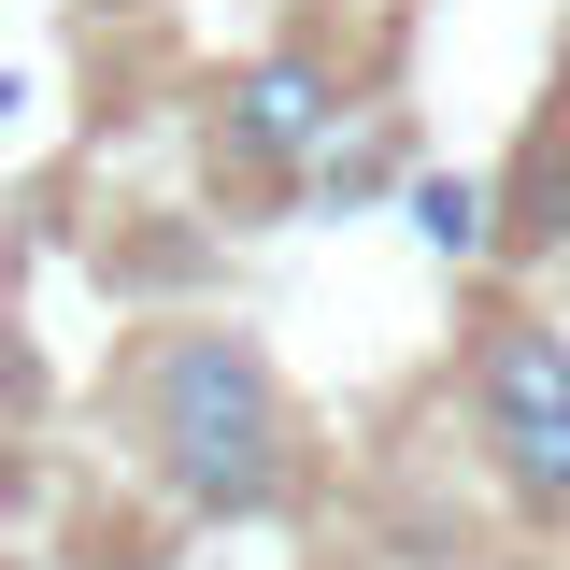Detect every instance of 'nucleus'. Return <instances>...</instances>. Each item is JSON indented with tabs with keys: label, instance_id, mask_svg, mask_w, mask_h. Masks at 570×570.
I'll list each match as a JSON object with an SVG mask.
<instances>
[{
	"label": "nucleus",
	"instance_id": "obj_1",
	"mask_svg": "<svg viewBox=\"0 0 570 570\" xmlns=\"http://www.w3.org/2000/svg\"><path fill=\"white\" fill-rule=\"evenodd\" d=\"M142 442L186 513H272L299 485V414L243 328H171L142 343Z\"/></svg>",
	"mask_w": 570,
	"mask_h": 570
},
{
	"label": "nucleus",
	"instance_id": "obj_2",
	"mask_svg": "<svg viewBox=\"0 0 570 570\" xmlns=\"http://www.w3.org/2000/svg\"><path fill=\"white\" fill-rule=\"evenodd\" d=\"M471 428H485L499 485L528 499L542 528H570V328L499 314L485 343H471Z\"/></svg>",
	"mask_w": 570,
	"mask_h": 570
},
{
	"label": "nucleus",
	"instance_id": "obj_3",
	"mask_svg": "<svg viewBox=\"0 0 570 570\" xmlns=\"http://www.w3.org/2000/svg\"><path fill=\"white\" fill-rule=\"evenodd\" d=\"M328 115H343V86H328L314 58H257L243 86H228V129H214V142L257 157V171H299V157L328 142Z\"/></svg>",
	"mask_w": 570,
	"mask_h": 570
},
{
	"label": "nucleus",
	"instance_id": "obj_4",
	"mask_svg": "<svg viewBox=\"0 0 570 570\" xmlns=\"http://www.w3.org/2000/svg\"><path fill=\"white\" fill-rule=\"evenodd\" d=\"M513 243H570V129L513 171Z\"/></svg>",
	"mask_w": 570,
	"mask_h": 570
},
{
	"label": "nucleus",
	"instance_id": "obj_5",
	"mask_svg": "<svg viewBox=\"0 0 570 570\" xmlns=\"http://www.w3.org/2000/svg\"><path fill=\"white\" fill-rule=\"evenodd\" d=\"M414 214H428V243H485V214H471V186H414Z\"/></svg>",
	"mask_w": 570,
	"mask_h": 570
},
{
	"label": "nucleus",
	"instance_id": "obj_6",
	"mask_svg": "<svg viewBox=\"0 0 570 570\" xmlns=\"http://www.w3.org/2000/svg\"><path fill=\"white\" fill-rule=\"evenodd\" d=\"M557 129H570V43H557Z\"/></svg>",
	"mask_w": 570,
	"mask_h": 570
},
{
	"label": "nucleus",
	"instance_id": "obj_7",
	"mask_svg": "<svg viewBox=\"0 0 570 570\" xmlns=\"http://www.w3.org/2000/svg\"><path fill=\"white\" fill-rule=\"evenodd\" d=\"M115 14H142V0H115Z\"/></svg>",
	"mask_w": 570,
	"mask_h": 570
}]
</instances>
